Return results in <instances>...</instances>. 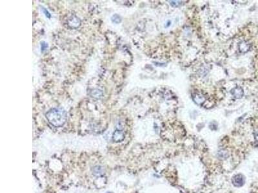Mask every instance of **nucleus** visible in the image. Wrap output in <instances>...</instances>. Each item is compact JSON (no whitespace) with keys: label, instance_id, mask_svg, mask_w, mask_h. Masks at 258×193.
<instances>
[{"label":"nucleus","instance_id":"obj_13","mask_svg":"<svg viewBox=\"0 0 258 193\" xmlns=\"http://www.w3.org/2000/svg\"><path fill=\"white\" fill-rule=\"evenodd\" d=\"M171 3V5L172 6H174V7H178L181 4V2L179 1H172V2H170Z\"/></svg>","mask_w":258,"mask_h":193},{"label":"nucleus","instance_id":"obj_11","mask_svg":"<svg viewBox=\"0 0 258 193\" xmlns=\"http://www.w3.org/2000/svg\"><path fill=\"white\" fill-rule=\"evenodd\" d=\"M218 156L219 158H221V159H225L227 158V157L229 156L228 153L226 152L225 150H221L218 152Z\"/></svg>","mask_w":258,"mask_h":193},{"label":"nucleus","instance_id":"obj_6","mask_svg":"<svg viewBox=\"0 0 258 193\" xmlns=\"http://www.w3.org/2000/svg\"><path fill=\"white\" fill-rule=\"evenodd\" d=\"M239 49L243 53L247 52L250 50V45L247 42L242 41L239 45Z\"/></svg>","mask_w":258,"mask_h":193},{"label":"nucleus","instance_id":"obj_15","mask_svg":"<svg viewBox=\"0 0 258 193\" xmlns=\"http://www.w3.org/2000/svg\"><path fill=\"white\" fill-rule=\"evenodd\" d=\"M255 139L257 141H258V131L255 133Z\"/></svg>","mask_w":258,"mask_h":193},{"label":"nucleus","instance_id":"obj_7","mask_svg":"<svg viewBox=\"0 0 258 193\" xmlns=\"http://www.w3.org/2000/svg\"><path fill=\"white\" fill-rule=\"evenodd\" d=\"M193 99L195 102L199 105L202 104L205 101V98L203 95L198 94V93H196L193 95Z\"/></svg>","mask_w":258,"mask_h":193},{"label":"nucleus","instance_id":"obj_9","mask_svg":"<svg viewBox=\"0 0 258 193\" xmlns=\"http://www.w3.org/2000/svg\"><path fill=\"white\" fill-rule=\"evenodd\" d=\"M104 169H103L102 167L101 166H96L94 167L93 169V173L94 175H95L96 176H100V175H102L104 174Z\"/></svg>","mask_w":258,"mask_h":193},{"label":"nucleus","instance_id":"obj_14","mask_svg":"<svg viewBox=\"0 0 258 193\" xmlns=\"http://www.w3.org/2000/svg\"><path fill=\"white\" fill-rule=\"evenodd\" d=\"M42 10H43V12H44V14H45V15L46 16V17H48V18H50V17H51V14H50L49 13V12H48V11L46 9L42 7Z\"/></svg>","mask_w":258,"mask_h":193},{"label":"nucleus","instance_id":"obj_2","mask_svg":"<svg viewBox=\"0 0 258 193\" xmlns=\"http://www.w3.org/2000/svg\"><path fill=\"white\" fill-rule=\"evenodd\" d=\"M68 24L69 27L72 28H76L80 26L81 21L78 17L75 16H72L68 20Z\"/></svg>","mask_w":258,"mask_h":193},{"label":"nucleus","instance_id":"obj_3","mask_svg":"<svg viewBox=\"0 0 258 193\" xmlns=\"http://www.w3.org/2000/svg\"><path fill=\"white\" fill-rule=\"evenodd\" d=\"M125 139V135L123 132L121 130L117 129L113 133L112 139L115 142H122Z\"/></svg>","mask_w":258,"mask_h":193},{"label":"nucleus","instance_id":"obj_8","mask_svg":"<svg viewBox=\"0 0 258 193\" xmlns=\"http://www.w3.org/2000/svg\"><path fill=\"white\" fill-rule=\"evenodd\" d=\"M90 95L92 97L95 98H102L103 97V93L101 90L95 89V90H94L91 91Z\"/></svg>","mask_w":258,"mask_h":193},{"label":"nucleus","instance_id":"obj_5","mask_svg":"<svg viewBox=\"0 0 258 193\" xmlns=\"http://www.w3.org/2000/svg\"><path fill=\"white\" fill-rule=\"evenodd\" d=\"M232 183L236 187H241L244 184V178L241 175H237L234 176Z\"/></svg>","mask_w":258,"mask_h":193},{"label":"nucleus","instance_id":"obj_10","mask_svg":"<svg viewBox=\"0 0 258 193\" xmlns=\"http://www.w3.org/2000/svg\"><path fill=\"white\" fill-rule=\"evenodd\" d=\"M111 20L113 23L118 24V23H120L121 22L122 19H121V16H119L118 14H114V16H112V17L111 18Z\"/></svg>","mask_w":258,"mask_h":193},{"label":"nucleus","instance_id":"obj_12","mask_svg":"<svg viewBox=\"0 0 258 193\" xmlns=\"http://www.w3.org/2000/svg\"><path fill=\"white\" fill-rule=\"evenodd\" d=\"M48 48V45L47 43H46L45 42H41V52H44L45 50L47 49Z\"/></svg>","mask_w":258,"mask_h":193},{"label":"nucleus","instance_id":"obj_16","mask_svg":"<svg viewBox=\"0 0 258 193\" xmlns=\"http://www.w3.org/2000/svg\"><path fill=\"white\" fill-rule=\"evenodd\" d=\"M106 193H110V192H106Z\"/></svg>","mask_w":258,"mask_h":193},{"label":"nucleus","instance_id":"obj_4","mask_svg":"<svg viewBox=\"0 0 258 193\" xmlns=\"http://www.w3.org/2000/svg\"><path fill=\"white\" fill-rule=\"evenodd\" d=\"M232 95L236 98H241L244 95V91L243 89L240 86H236L231 91Z\"/></svg>","mask_w":258,"mask_h":193},{"label":"nucleus","instance_id":"obj_1","mask_svg":"<svg viewBox=\"0 0 258 193\" xmlns=\"http://www.w3.org/2000/svg\"><path fill=\"white\" fill-rule=\"evenodd\" d=\"M46 118L48 122L54 127H61L65 124L67 119L66 111L62 108L50 109L46 113Z\"/></svg>","mask_w":258,"mask_h":193}]
</instances>
